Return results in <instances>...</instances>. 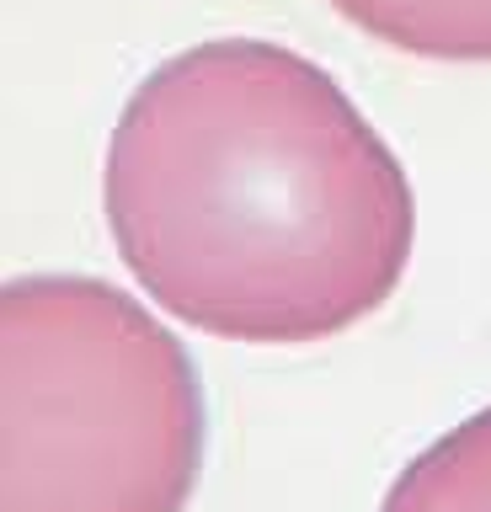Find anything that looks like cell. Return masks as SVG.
<instances>
[{
    "instance_id": "1",
    "label": "cell",
    "mask_w": 491,
    "mask_h": 512,
    "mask_svg": "<svg viewBox=\"0 0 491 512\" xmlns=\"http://www.w3.org/2000/svg\"><path fill=\"white\" fill-rule=\"evenodd\" d=\"M102 214L155 310L246 347L353 331L417 246V192L369 112L326 64L241 32L161 59L129 91Z\"/></svg>"
},
{
    "instance_id": "2",
    "label": "cell",
    "mask_w": 491,
    "mask_h": 512,
    "mask_svg": "<svg viewBox=\"0 0 491 512\" xmlns=\"http://www.w3.org/2000/svg\"><path fill=\"white\" fill-rule=\"evenodd\" d=\"M203 448L198 363L145 299L0 278V512H187Z\"/></svg>"
},
{
    "instance_id": "3",
    "label": "cell",
    "mask_w": 491,
    "mask_h": 512,
    "mask_svg": "<svg viewBox=\"0 0 491 512\" xmlns=\"http://www.w3.org/2000/svg\"><path fill=\"white\" fill-rule=\"evenodd\" d=\"M326 6L395 54L491 64V0H326Z\"/></svg>"
},
{
    "instance_id": "4",
    "label": "cell",
    "mask_w": 491,
    "mask_h": 512,
    "mask_svg": "<svg viewBox=\"0 0 491 512\" xmlns=\"http://www.w3.org/2000/svg\"><path fill=\"white\" fill-rule=\"evenodd\" d=\"M379 512H491V406L411 454Z\"/></svg>"
}]
</instances>
